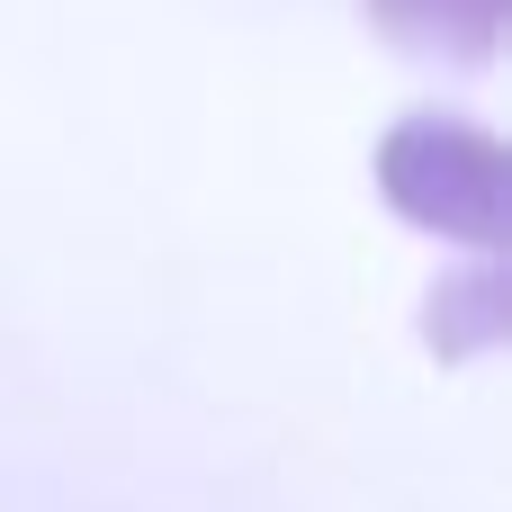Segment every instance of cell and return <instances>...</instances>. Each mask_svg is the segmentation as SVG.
<instances>
[{"label":"cell","instance_id":"cell-1","mask_svg":"<svg viewBox=\"0 0 512 512\" xmlns=\"http://www.w3.org/2000/svg\"><path fill=\"white\" fill-rule=\"evenodd\" d=\"M378 189L423 234H450L477 252L504 243V144L477 117H450V108L396 117L378 144Z\"/></svg>","mask_w":512,"mask_h":512},{"label":"cell","instance_id":"cell-2","mask_svg":"<svg viewBox=\"0 0 512 512\" xmlns=\"http://www.w3.org/2000/svg\"><path fill=\"white\" fill-rule=\"evenodd\" d=\"M369 18L441 63H486L504 45V0H369Z\"/></svg>","mask_w":512,"mask_h":512}]
</instances>
